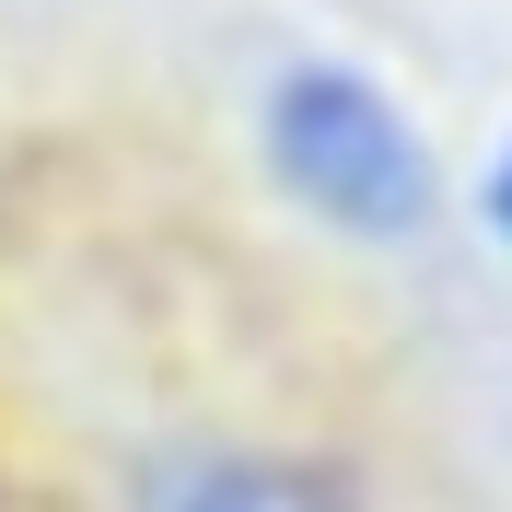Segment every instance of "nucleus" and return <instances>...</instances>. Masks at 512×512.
Masks as SVG:
<instances>
[{"label":"nucleus","instance_id":"obj_1","mask_svg":"<svg viewBox=\"0 0 512 512\" xmlns=\"http://www.w3.org/2000/svg\"><path fill=\"white\" fill-rule=\"evenodd\" d=\"M256 152H268L280 198H303L350 245H408L443 210V175H431L419 117L350 59H291L268 82V105H256Z\"/></svg>","mask_w":512,"mask_h":512},{"label":"nucleus","instance_id":"obj_2","mask_svg":"<svg viewBox=\"0 0 512 512\" xmlns=\"http://www.w3.org/2000/svg\"><path fill=\"white\" fill-rule=\"evenodd\" d=\"M128 512H373L338 454L291 443H152L128 466Z\"/></svg>","mask_w":512,"mask_h":512},{"label":"nucleus","instance_id":"obj_3","mask_svg":"<svg viewBox=\"0 0 512 512\" xmlns=\"http://www.w3.org/2000/svg\"><path fill=\"white\" fill-rule=\"evenodd\" d=\"M478 210H489V233H501V245H512V152L489 163V187H478Z\"/></svg>","mask_w":512,"mask_h":512}]
</instances>
